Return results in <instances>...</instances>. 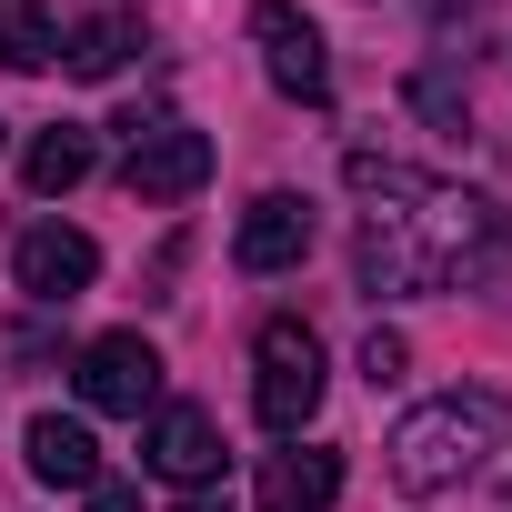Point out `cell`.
I'll use <instances>...</instances> for the list:
<instances>
[{"mask_svg":"<svg viewBox=\"0 0 512 512\" xmlns=\"http://www.w3.org/2000/svg\"><path fill=\"white\" fill-rule=\"evenodd\" d=\"M342 171L372 201L362 211V241H352L362 292H472V282L502 272V251H512L502 201L452 191V181H422V171H402L382 151H352Z\"/></svg>","mask_w":512,"mask_h":512,"instance_id":"1","label":"cell"},{"mask_svg":"<svg viewBox=\"0 0 512 512\" xmlns=\"http://www.w3.org/2000/svg\"><path fill=\"white\" fill-rule=\"evenodd\" d=\"M502 442H512V402H502V392H432V402H412L402 432H392V482H402V492H452V482L482 472Z\"/></svg>","mask_w":512,"mask_h":512,"instance_id":"2","label":"cell"},{"mask_svg":"<svg viewBox=\"0 0 512 512\" xmlns=\"http://www.w3.org/2000/svg\"><path fill=\"white\" fill-rule=\"evenodd\" d=\"M251 372H262V382H251V412H262L272 432H302L312 412H322V332L312 322H262V342H251Z\"/></svg>","mask_w":512,"mask_h":512,"instance_id":"3","label":"cell"},{"mask_svg":"<svg viewBox=\"0 0 512 512\" xmlns=\"http://www.w3.org/2000/svg\"><path fill=\"white\" fill-rule=\"evenodd\" d=\"M251 41H262V71H272L282 101H302V111L332 101V51H322V31L292 11V0H262V11H251Z\"/></svg>","mask_w":512,"mask_h":512,"instance_id":"4","label":"cell"},{"mask_svg":"<svg viewBox=\"0 0 512 512\" xmlns=\"http://www.w3.org/2000/svg\"><path fill=\"white\" fill-rule=\"evenodd\" d=\"M81 402L91 412H121V422H141V412H161V352L141 342V332H101L91 352H81Z\"/></svg>","mask_w":512,"mask_h":512,"instance_id":"5","label":"cell"},{"mask_svg":"<svg viewBox=\"0 0 512 512\" xmlns=\"http://www.w3.org/2000/svg\"><path fill=\"white\" fill-rule=\"evenodd\" d=\"M121 181H131V201H191V191L211 181V131H191V121H151V131H131Z\"/></svg>","mask_w":512,"mask_h":512,"instance_id":"6","label":"cell"},{"mask_svg":"<svg viewBox=\"0 0 512 512\" xmlns=\"http://www.w3.org/2000/svg\"><path fill=\"white\" fill-rule=\"evenodd\" d=\"M141 462L161 472V482H181V492H201V482H221V422L201 412V402H161L151 412V432H141Z\"/></svg>","mask_w":512,"mask_h":512,"instance_id":"7","label":"cell"},{"mask_svg":"<svg viewBox=\"0 0 512 512\" xmlns=\"http://www.w3.org/2000/svg\"><path fill=\"white\" fill-rule=\"evenodd\" d=\"M312 231H322V221H312L302 191H262V201L241 211V231H231V262H241L251 282H272V272H292L302 251H312Z\"/></svg>","mask_w":512,"mask_h":512,"instance_id":"8","label":"cell"},{"mask_svg":"<svg viewBox=\"0 0 512 512\" xmlns=\"http://www.w3.org/2000/svg\"><path fill=\"white\" fill-rule=\"evenodd\" d=\"M91 272H101V251H91V231H71V221H41V231H21V251H11V282H21L31 302H71V292H91Z\"/></svg>","mask_w":512,"mask_h":512,"instance_id":"9","label":"cell"},{"mask_svg":"<svg viewBox=\"0 0 512 512\" xmlns=\"http://www.w3.org/2000/svg\"><path fill=\"white\" fill-rule=\"evenodd\" d=\"M21 452H31V472H41L51 492H91V482H101V442H91V422H71V412H31Z\"/></svg>","mask_w":512,"mask_h":512,"instance_id":"10","label":"cell"},{"mask_svg":"<svg viewBox=\"0 0 512 512\" xmlns=\"http://www.w3.org/2000/svg\"><path fill=\"white\" fill-rule=\"evenodd\" d=\"M332 492H342V452H322V442L262 462V512H322Z\"/></svg>","mask_w":512,"mask_h":512,"instance_id":"11","label":"cell"},{"mask_svg":"<svg viewBox=\"0 0 512 512\" xmlns=\"http://www.w3.org/2000/svg\"><path fill=\"white\" fill-rule=\"evenodd\" d=\"M91 161H101V151H91V131H81V121H51V131L31 141L21 181H31V201H61V191H81V181H91Z\"/></svg>","mask_w":512,"mask_h":512,"instance_id":"12","label":"cell"},{"mask_svg":"<svg viewBox=\"0 0 512 512\" xmlns=\"http://www.w3.org/2000/svg\"><path fill=\"white\" fill-rule=\"evenodd\" d=\"M131 51H141V21H131V11H101V21H81V31L61 41L71 81H111V71H121Z\"/></svg>","mask_w":512,"mask_h":512,"instance_id":"13","label":"cell"},{"mask_svg":"<svg viewBox=\"0 0 512 512\" xmlns=\"http://www.w3.org/2000/svg\"><path fill=\"white\" fill-rule=\"evenodd\" d=\"M61 31H51V0H0V71H51Z\"/></svg>","mask_w":512,"mask_h":512,"instance_id":"14","label":"cell"},{"mask_svg":"<svg viewBox=\"0 0 512 512\" xmlns=\"http://www.w3.org/2000/svg\"><path fill=\"white\" fill-rule=\"evenodd\" d=\"M402 362H412V342H402V332H372V342H362V382H372V392H382V382H402Z\"/></svg>","mask_w":512,"mask_h":512,"instance_id":"15","label":"cell"},{"mask_svg":"<svg viewBox=\"0 0 512 512\" xmlns=\"http://www.w3.org/2000/svg\"><path fill=\"white\" fill-rule=\"evenodd\" d=\"M91 512H141V492L131 482H91Z\"/></svg>","mask_w":512,"mask_h":512,"instance_id":"16","label":"cell"},{"mask_svg":"<svg viewBox=\"0 0 512 512\" xmlns=\"http://www.w3.org/2000/svg\"><path fill=\"white\" fill-rule=\"evenodd\" d=\"M181 512H231V492H191V502H181Z\"/></svg>","mask_w":512,"mask_h":512,"instance_id":"17","label":"cell"},{"mask_svg":"<svg viewBox=\"0 0 512 512\" xmlns=\"http://www.w3.org/2000/svg\"><path fill=\"white\" fill-rule=\"evenodd\" d=\"M422 11H442V21H452V11H472V0H422Z\"/></svg>","mask_w":512,"mask_h":512,"instance_id":"18","label":"cell"}]
</instances>
